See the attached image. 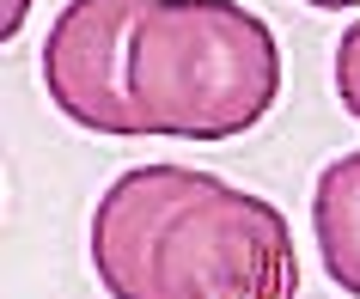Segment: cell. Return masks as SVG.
Instances as JSON below:
<instances>
[{
	"mask_svg": "<svg viewBox=\"0 0 360 299\" xmlns=\"http://www.w3.org/2000/svg\"><path fill=\"white\" fill-rule=\"evenodd\" d=\"M122 86L141 134L232 141L281 104V43L232 0H153L129 31Z\"/></svg>",
	"mask_w": 360,
	"mask_h": 299,
	"instance_id": "obj_1",
	"label": "cell"
},
{
	"mask_svg": "<svg viewBox=\"0 0 360 299\" xmlns=\"http://www.w3.org/2000/svg\"><path fill=\"white\" fill-rule=\"evenodd\" d=\"M147 299H300L287 214L257 189L195 171L153 226Z\"/></svg>",
	"mask_w": 360,
	"mask_h": 299,
	"instance_id": "obj_2",
	"label": "cell"
},
{
	"mask_svg": "<svg viewBox=\"0 0 360 299\" xmlns=\"http://www.w3.org/2000/svg\"><path fill=\"white\" fill-rule=\"evenodd\" d=\"M153 0H68L43 37V92L74 129L129 141L141 134V116L122 86V56H129V31Z\"/></svg>",
	"mask_w": 360,
	"mask_h": 299,
	"instance_id": "obj_3",
	"label": "cell"
},
{
	"mask_svg": "<svg viewBox=\"0 0 360 299\" xmlns=\"http://www.w3.org/2000/svg\"><path fill=\"white\" fill-rule=\"evenodd\" d=\"M195 171L190 165H134L122 171L92 208V232H86V257H92V275L110 299H147V244L153 226L165 214L184 184Z\"/></svg>",
	"mask_w": 360,
	"mask_h": 299,
	"instance_id": "obj_4",
	"label": "cell"
},
{
	"mask_svg": "<svg viewBox=\"0 0 360 299\" xmlns=\"http://www.w3.org/2000/svg\"><path fill=\"white\" fill-rule=\"evenodd\" d=\"M311 232H318L323 275L348 299H360V147L336 153L311 184Z\"/></svg>",
	"mask_w": 360,
	"mask_h": 299,
	"instance_id": "obj_5",
	"label": "cell"
},
{
	"mask_svg": "<svg viewBox=\"0 0 360 299\" xmlns=\"http://www.w3.org/2000/svg\"><path fill=\"white\" fill-rule=\"evenodd\" d=\"M330 74H336V98H342V110L360 122V19L342 31V43H336V68H330Z\"/></svg>",
	"mask_w": 360,
	"mask_h": 299,
	"instance_id": "obj_6",
	"label": "cell"
},
{
	"mask_svg": "<svg viewBox=\"0 0 360 299\" xmlns=\"http://www.w3.org/2000/svg\"><path fill=\"white\" fill-rule=\"evenodd\" d=\"M31 6H37V0H0V37L13 43L25 31V19H31Z\"/></svg>",
	"mask_w": 360,
	"mask_h": 299,
	"instance_id": "obj_7",
	"label": "cell"
},
{
	"mask_svg": "<svg viewBox=\"0 0 360 299\" xmlns=\"http://www.w3.org/2000/svg\"><path fill=\"white\" fill-rule=\"evenodd\" d=\"M300 6H318V13H342V6H360V0H300Z\"/></svg>",
	"mask_w": 360,
	"mask_h": 299,
	"instance_id": "obj_8",
	"label": "cell"
}]
</instances>
